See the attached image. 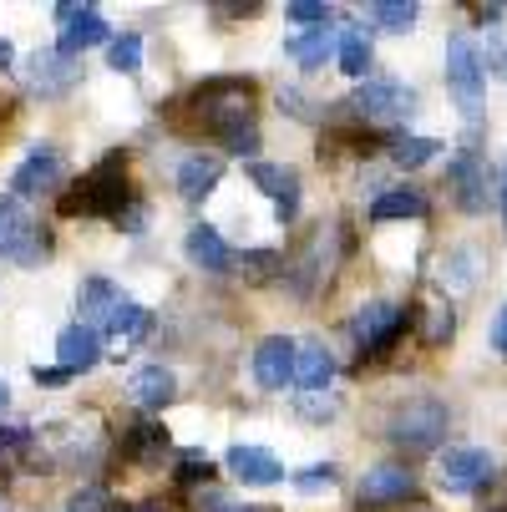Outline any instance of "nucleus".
I'll return each mask as SVG.
<instances>
[{"label": "nucleus", "instance_id": "1", "mask_svg": "<svg viewBox=\"0 0 507 512\" xmlns=\"http://www.w3.org/2000/svg\"><path fill=\"white\" fill-rule=\"evenodd\" d=\"M127 208V158L122 153H107L87 178L71 183V193L61 198V213L66 218H117Z\"/></svg>", "mask_w": 507, "mask_h": 512}, {"label": "nucleus", "instance_id": "2", "mask_svg": "<svg viewBox=\"0 0 507 512\" xmlns=\"http://www.w3.org/2000/svg\"><path fill=\"white\" fill-rule=\"evenodd\" d=\"M447 406L437 401V396H416V401H406L396 416H391V426H386V436L401 447V452H431L447 436Z\"/></svg>", "mask_w": 507, "mask_h": 512}, {"label": "nucleus", "instance_id": "3", "mask_svg": "<svg viewBox=\"0 0 507 512\" xmlns=\"http://www.w3.org/2000/svg\"><path fill=\"white\" fill-rule=\"evenodd\" d=\"M345 107L355 117H371V122H401V117L416 112V92L406 82H396V77H366Z\"/></svg>", "mask_w": 507, "mask_h": 512}, {"label": "nucleus", "instance_id": "4", "mask_svg": "<svg viewBox=\"0 0 507 512\" xmlns=\"http://www.w3.org/2000/svg\"><path fill=\"white\" fill-rule=\"evenodd\" d=\"M447 87H452V97H457L462 112H477V107H482L487 61H482V51L472 46V36H452V46H447Z\"/></svg>", "mask_w": 507, "mask_h": 512}, {"label": "nucleus", "instance_id": "5", "mask_svg": "<svg viewBox=\"0 0 507 512\" xmlns=\"http://www.w3.org/2000/svg\"><path fill=\"white\" fill-rule=\"evenodd\" d=\"M46 254V239L36 234L31 213L16 193H0V259H21V264H36Z\"/></svg>", "mask_w": 507, "mask_h": 512}, {"label": "nucleus", "instance_id": "6", "mask_svg": "<svg viewBox=\"0 0 507 512\" xmlns=\"http://www.w3.org/2000/svg\"><path fill=\"white\" fill-rule=\"evenodd\" d=\"M56 21H61L56 51L71 56V61H77L82 51H92V46H102V41H112V26L102 21L97 6H56Z\"/></svg>", "mask_w": 507, "mask_h": 512}, {"label": "nucleus", "instance_id": "7", "mask_svg": "<svg viewBox=\"0 0 507 512\" xmlns=\"http://www.w3.org/2000/svg\"><path fill=\"white\" fill-rule=\"evenodd\" d=\"M492 472H497V467H492V457H487L482 447H452V452L442 457V467H437V482H442L447 492L467 497V492L487 487Z\"/></svg>", "mask_w": 507, "mask_h": 512}, {"label": "nucleus", "instance_id": "8", "mask_svg": "<svg viewBox=\"0 0 507 512\" xmlns=\"http://www.w3.org/2000/svg\"><path fill=\"white\" fill-rule=\"evenodd\" d=\"M295 355H300V340H289V335L259 340V350H254V381L264 391H284L289 381H295Z\"/></svg>", "mask_w": 507, "mask_h": 512}, {"label": "nucleus", "instance_id": "9", "mask_svg": "<svg viewBox=\"0 0 507 512\" xmlns=\"http://www.w3.org/2000/svg\"><path fill=\"white\" fill-rule=\"evenodd\" d=\"M447 178H452L457 203H462L467 213H482V208H487V198H492V173H487V158H482V153H457V158L447 163Z\"/></svg>", "mask_w": 507, "mask_h": 512}, {"label": "nucleus", "instance_id": "10", "mask_svg": "<svg viewBox=\"0 0 507 512\" xmlns=\"http://www.w3.org/2000/svg\"><path fill=\"white\" fill-rule=\"evenodd\" d=\"M249 178H254L259 193L274 198V213L284 218V224H295V213H300V173L284 168V163H249Z\"/></svg>", "mask_w": 507, "mask_h": 512}, {"label": "nucleus", "instance_id": "11", "mask_svg": "<svg viewBox=\"0 0 507 512\" xmlns=\"http://www.w3.org/2000/svg\"><path fill=\"white\" fill-rule=\"evenodd\" d=\"M350 330H355V340H360V350H386L401 330H406V310L401 305H386V300H376V305H366L355 320H350Z\"/></svg>", "mask_w": 507, "mask_h": 512}, {"label": "nucleus", "instance_id": "12", "mask_svg": "<svg viewBox=\"0 0 507 512\" xmlns=\"http://www.w3.org/2000/svg\"><path fill=\"white\" fill-rule=\"evenodd\" d=\"M61 183V153L56 148H31L26 153V163L11 173V193L26 203V198H36V193H51Z\"/></svg>", "mask_w": 507, "mask_h": 512}, {"label": "nucleus", "instance_id": "13", "mask_svg": "<svg viewBox=\"0 0 507 512\" xmlns=\"http://www.w3.org/2000/svg\"><path fill=\"white\" fill-rule=\"evenodd\" d=\"M102 360V335L92 330V325H66L61 335H56V365L66 376H77V371H92V365Z\"/></svg>", "mask_w": 507, "mask_h": 512}, {"label": "nucleus", "instance_id": "14", "mask_svg": "<svg viewBox=\"0 0 507 512\" xmlns=\"http://www.w3.org/2000/svg\"><path fill=\"white\" fill-rule=\"evenodd\" d=\"M82 77V66L71 61V56H61V51H36L31 56V71H26V82H31V92H41V97H56V92H66L71 82Z\"/></svg>", "mask_w": 507, "mask_h": 512}, {"label": "nucleus", "instance_id": "15", "mask_svg": "<svg viewBox=\"0 0 507 512\" xmlns=\"http://www.w3.org/2000/svg\"><path fill=\"white\" fill-rule=\"evenodd\" d=\"M188 259H193L198 269H208V274H224V269L239 264V254L224 244V234L213 229V224H193V229H188Z\"/></svg>", "mask_w": 507, "mask_h": 512}, {"label": "nucleus", "instance_id": "16", "mask_svg": "<svg viewBox=\"0 0 507 512\" xmlns=\"http://www.w3.org/2000/svg\"><path fill=\"white\" fill-rule=\"evenodd\" d=\"M416 477L401 467V462H381L360 477V502H396V497H411Z\"/></svg>", "mask_w": 507, "mask_h": 512}, {"label": "nucleus", "instance_id": "17", "mask_svg": "<svg viewBox=\"0 0 507 512\" xmlns=\"http://www.w3.org/2000/svg\"><path fill=\"white\" fill-rule=\"evenodd\" d=\"M229 472L249 487H269V482H284V467L264 452V447H234L229 452Z\"/></svg>", "mask_w": 507, "mask_h": 512}, {"label": "nucleus", "instance_id": "18", "mask_svg": "<svg viewBox=\"0 0 507 512\" xmlns=\"http://www.w3.org/2000/svg\"><path fill=\"white\" fill-rule=\"evenodd\" d=\"M122 300H127V295H122V289H117L112 279H102V274H97V279H87V284H82V300H77V305H82V325H92V330L102 335L107 315H112Z\"/></svg>", "mask_w": 507, "mask_h": 512}, {"label": "nucleus", "instance_id": "19", "mask_svg": "<svg viewBox=\"0 0 507 512\" xmlns=\"http://www.w3.org/2000/svg\"><path fill=\"white\" fill-rule=\"evenodd\" d=\"M335 376V355L320 345V340H300V355H295V386L305 391H325Z\"/></svg>", "mask_w": 507, "mask_h": 512}, {"label": "nucleus", "instance_id": "20", "mask_svg": "<svg viewBox=\"0 0 507 512\" xmlns=\"http://www.w3.org/2000/svg\"><path fill=\"white\" fill-rule=\"evenodd\" d=\"M421 213H426V193L411 188V183L386 188V193L371 203V218H376V224H391V218H421Z\"/></svg>", "mask_w": 507, "mask_h": 512}, {"label": "nucleus", "instance_id": "21", "mask_svg": "<svg viewBox=\"0 0 507 512\" xmlns=\"http://www.w3.org/2000/svg\"><path fill=\"white\" fill-rule=\"evenodd\" d=\"M219 178H224V163L219 158H188L178 168V193L198 203V198H208L213 188H219Z\"/></svg>", "mask_w": 507, "mask_h": 512}, {"label": "nucleus", "instance_id": "22", "mask_svg": "<svg viewBox=\"0 0 507 512\" xmlns=\"http://www.w3.org/2000/svg\"><path fill=\"white\" fill-rule=\"evenodd\" d=\"M173 391H178V381H173V371H163V365H148V371L132 376V401L137 406H168Z\"/></svg>", "mask_w": 507, "mask_h": 512}, {"label": "nucleus", "instance_id": "23", "mask_svg": "<svg viewBox=\"0 0 507 512\" xmlns=\"http://www.w3.org/2000/svg\"><path fill=\"white\" fill-rule=\"evenodd\" d=\"M284 51L295 56V61H300L305 71H315V66H325V56H330V51H340V46H335V36H330L325 26H315V31H300V36H289V41H284Z\"/></svg>", "mask_w": 507, "mask_h": 512}, {"label": "nucleus", "instance_id": "24", "mask_svg": "<svg viewBox=\"0 0 507 512\" xmlns=\"http://www.w3.org/2000/svg\"><path fill=\"white\" fill-rule=\"evenodd\" d=\"M340 71L350 82H366V71H371V36L366 31H340Z\"/></svg>", "mask_w": 507, "mask_h": 512}, {"label": "nucleus", "instance_id": "25", "mask_svg": "<svg viewBox=\"0 0 507 512\" xmlns=\"http://www.w3.org/2000/svg\"><path fill=\"white\" fill-rule=\"evenodd\" d=\"M416 16H421L416 0H376V6H371V21H376L381 31H411Z\"/></svg>", "mask_w": 507, "mask_h": 512}, {"label": "nucleus", "instance_id": "26", "mask_svg": "<svg viewBox=\"0 0 507 512\" xmlns=\"http://www.w3.org/2000/svg\"><path fill=\"white\" fill-rule=\"evenodd\" d=\"M437 153H442V142H431V137H396L391 142L396 168H421V163H431Z\"/></svg>", "mask_w": 507, "mask_h": 512}, {"label": "nucleus", "instance_id": "27", "mask_svg": "<svg viewBox=\"0 0 507 512\" xmlns=\"http://www.w3.org/2000/svg\"><path fill=\"white\" fill-rule=\"evenodd\" d=\"M107 335H117V340H127V335H142L148 330V310H142L137 300H122L112 315H107V325H102Z\"/></svg>", "mask_w": 507, "mask_h": 512}, {"label": "nucleus", "instance_id": "28", "mask_svg": "<svg viewBox=\"0 0 507 512\" xmlns=\"http://www.w3.org/2000/svg\"><path fill=\"white\" fill-rule=\"evenodd\" d=\"M107 61H112V71H137V66H142V36H137V31L112 36V41H107Z\"/></svg>", "mask_w": 507, "mask_h": 512}, {"label": "nucleus", "instance_id": "29", "mask_svg": "<svg viewBox=\"0 0 507 512\" xmlns=\"http://www.w3.org/2000/svg\"><path fill=\"white\" fill-rule=\"evenodd\" d=\"M163 447H168V431L153 426V421H142V426L127 436V452H132V457H153V452H163Z\"/></svg>", "mask_w": 507, "mask_h": 512}, {"label": "nucleus", "instance_id": "30", "mask_svg": "<svg viewBox=\"0 0 507 512\" xmlns=\"http://www.w3.org/2000/svg\"><path fill=\"white\" fill-rule=\"evenodd\" d=\"M452 330H457L452 305H437V310L426 315V345H442V340H452Z\"/></svg>", "mask_w": 507, "mask_h": 512}, {"label": "nucleus", "instance_id": "31", "mask_svg": "<svg viewBox=\"0 0 507 512\" xmlns=\"http://www.w3.org/2000/svg\"><path fill=\"white\" fill-rule=\"evenodd\" d=\"M289 21L305 26V31H315V26H325V21H330V11L320 6V0H295V6H289Z\"/></svg>", "mask_w": 507, "mask_h": 512}, {"label": "nucleus", "instance_id": "32", "mask_svg": "<svg viewBox=\"0 0 507 512\" xmlns=\"http://www.w3.org/2000/svg\"><path fill=\"white\" fill-rule=\"evenodd\" d=\"M208 472H213V467H208V457H203V452H183V457H178V482H183V487L203 482Z\"/></svg>", "mask_w": 507, "mask_h": 512}, {"label": "nucleus", "instance_id": "33", "mask_svg": "<svg viewBox=\"0 0 507 512\" xmlns=\"http://www.w3.org/2000/svg\"><path fill=\"white\" fill-rule=\"evenodd\" d=\"M295 487H300V492H320V487H335V467H330V462H315V467H305V472L295 477Z\"/></svg>", "mask_w": 507, "mask_h": 512}, {"label": "nucleus", "instance_id": "34", "mask_svg": "<svg viewBox=\"0 0 507 512\" xmlns=\"http://www.w3.org/2000/svg\"><path fill=\"white\" fill-rule=\"evenodd\" d=\"M66 512H107V492H102V487H82L77 497H71Z\"/></svg>", "mask_w": 507, "mask_h": 512}, {"label": "nucleus", "instance_id": "35", "mask_svg": "<svg viewBox=\"0 0 507 512\" xmlns=\"http://www.w3.org/2000/svg\"><path fill=\"white\" fill-rule=\"evenodd\" d=\"M300 416H310V421H330V416H335V401H310V396H300Z\"/></svg>", "mask_w": 507, "mask_h": 512}, {"label": "nucleus", "instance_id": "36", "mask_svg": "<svg viewBox=\"0 0 507 512\" xmlns=\"http://www.w3.org/2000/svg\"><path fill=\"white\" fill-rule=\"evenodd\" d=\"M492 350H502V355H507V305H502V315L492 320Z\"/></svg>", "mask_w": 507, "mask_h": 512}, {"label": "nucleus", "instance_id": "37", "mask_svg": "<svg viewBox=\"0 0 507 512\" xmlns=\"http://www.w3.org/2000/svg\"><path fill=\"white\" fill-rule=\"evenodd\" d=\"M36 381H41V386H61V381H66V371H61V365H46V371L36 365Z\"/></svg>", "mask_w": 507, "mask_h": 512}, {"label": "nucleus", "instance_id": "38", "mask_svg": "<svg viewBox=\"0 0 507 512\" xmlns=\"http://www.w3.org/2000/svg\"><path fill=\"white\" fill-rule=\"evenodd\" d=\"M11 61H16V51H11V41H0V71H6Z\"/></svg>", "mask_w": 507, "mask_h": 512}, {"label": "nucleus", "instance_id": "39", "mask_svg": "<svg viewBox=\"0 0 507 512\" xmlns=\"http://www.w3.org/2000/svg\"><path fill=\"white\" fill-rule=\"evenodd\" d=\"M497 203H502V224H507V168H502V193H497Z\"/></svg>", "mask_w": 507, "mask_h": 512}, {"label": "nucleus", "instance_id": "40", "mask_svg": "<svg viewBox=\"0 0 507 512\" xmlns=\"http://www.w3.org/2000/svg\"><path fill=\"white\" fill-rule=\"evenodd\" d=\"M127 512H163L158 502H142V507H127Z\"/></svg>", "mask_w": 507, "mask_h": 512}, {"label": "nucleus", "instance_id": "41", "mask_svg": "<svg viewBox=\"0 0 507 512\" xmlns=\"http://www.w3.org/2000/svg\"><path fill=\"white\" fill-rule=\"evenodd\" d=\"M6 396H11V391H6V381H0V406H6Z\"/></svg>", "mask_w": 507, "mask_h": 512}, {"label": "nucleus", "instance_id": "42", "mask_svg": "<svg viewBox=\"0 0 507 512\" xmlns=\"http://www.w3.org/2000/svg\"><path fill=\"white\" fill-rule=\"evenodd\" d=\"M239 512H269V507H239Z\"/></svg>", "mask_w": 507, "mask_h": 512}]
</instances>
